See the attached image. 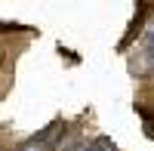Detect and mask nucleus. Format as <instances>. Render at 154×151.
<instances>
[{"instance_id": "nucleus-1", "label": "nucleus", "mask_w": 154, "mask_h": 151, "mask_svg": "<svg viewBox=\"0 0 154 151\" xmlns=\"http://www.w3.org/2000/svg\"><path fill=\"white\" fill-rule=\"evenodd\" d=\"M130 71L145 77V74H154V22L142 31V40H139V49L130 62Z\"/></svg>"}]
</instances>
